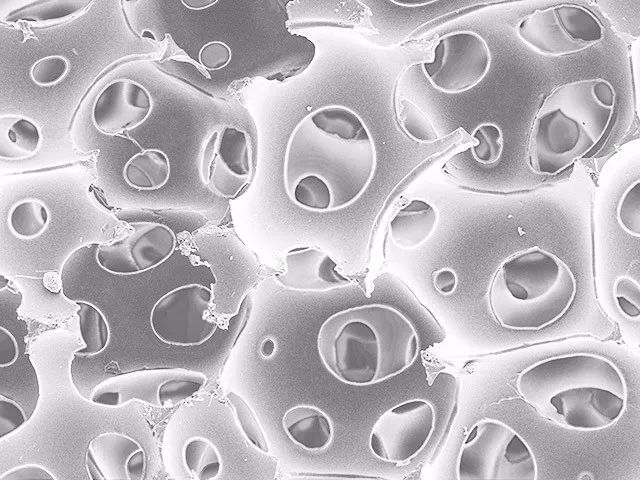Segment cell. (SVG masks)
<instances>
[{
    "label": "cell",
    "mask_w": 640,
    "mask_h": 480,
    "mask_svg": "<svg viewBox=\"0 0 640 480\" xmlns=\"http://www.w3.org/2000/svg\"><path fill=\"white\" fill-rule=\"evenodd\" d=\"M68 70L69 63L66 58L51 55L41 58L33 65L31 77L40 86H51L60 82Z\"/></svg>",
    "instance_id": "4dcf8cb0"
},
{
    "label": "cell",
    "mask_w": 640,
    "mask_h": 480,
    "mask_svg": "<svg viewBox=\"0 0 640 480\" xmlns=\"http://www.w3.org/2000/svg\"><path fill=\"white\" fill-rule=\"evenodd\" d=\"M435 411L431 403L413 399L384 412L374 424L369 446L379 459L404 464L426 446L435 427Z\"/></svg>",
    "instance_id": "8fae6325"
},
{
    "label": "cell",
    "mask_w": 640,
    "mask_h": 480,
    "mask_svg": "<svg viewBox=\"0 0 640 480\" xmlns=\"http://www.w3.org/2000/svg\"><path fill=\"white\" fill-rule=\"evenodd\" d=\"M477 142L471 147L472 155L482 164L495 163L503 151V137L500 128L493 123H483L473 132Z\"/></svg>",
    "instance_id": "83f0119b"
},
{
    "label": "cell",
    "mask_w": 640,
    "mask_h": 480,
    "mask_svg": "<svg viewBox=\"0 0 640 480\" xmlns=\"http://www.w3.org/2000/svg\"><path fill=\"white\" fill-rule=\"evenodd\" d=\"M274 347L275 346H274L273 341L270 340V339H267L262 345V348H261L262 353L264 355H267V356L271 355L273 353V351H274Z\"/></svg>",
    "instance_id": "ab89813d"
},
{
    "label": "cell",
    "mask_w": 640,
    "mask_h": 480,
    "mask_svg": "<svg viewBox=\"0 0 640 480\" xmlns=\"http://www.w3.org/2000/svg\"><path fill=\"white\" fill-rule=\"evenodd\" d=\"M217 1L210 0H190L182 1V4L192 10H201L214 5Z\"/></svg>",
    "instance_id": "f35d334b"
},
{
    "label": "cell",
    "mask_w": 640,
    "mask_h": 480,
    "mask_svg": "<svg viewBox=\"0 0 640 480\" xmlns=\"http://www.w3.org/2000/svg\"><path fill=\"white\" fill-rule=\"evenodd\" d=\"M212 291L200 284L171 290L153 306L150 324L163 342L178 346L200 345L215 332L211 314Z\"/></svg>",
    "instance_id": "9c48e42d"
},
{
    "label": "cell",
    "mask_w": 640,
    "mask_h": 480,
    "mask_svg": "<svg viewBox=\"0 0 640 480\" xmlns=\"http://www.w3.org/2000/svg\"><path fill=\"white\" fill-rule=\"evenodd\" d=\"M617 220L621 227L631 235L640 234V181L636 180L623 194L618 208Z\"/></svg>",
    "instance_id": "f546056e"
},
{
    "label": "cell",
    "mask_w": 640,
    "mask_h": 480,
    "mask_svg": "<svg viewBox=\"0 0 640 480\" xmlns=\"http://www.w3.org/2000/svg\"><path fill=\"white\" fill-rule=\"evenodd\" d=\"M206 381L202 373L183 369L134 371L101 382L93 390L91 401L118 407L135 400L157 408H169L191 398Z\"/></svg>",
    "instance_id": "ba28073f"
},
{
    "label": "cell",
    "mask_w": 640,
    "mask_h": 480,
    "mask_svg": "<svg viewBox=\"0 0 640 480\" xmlns=\"http://www.w3.org/2000/svg\"><path fill=\"white\" fill-rule=\"evenodd\" d=\"M183 462L188 472L198 480L216 478L222 467L220 454L215 446L201 437L192 438L185 444Z\"/></svg>",
    "instance_id": "603a6c76"
},
{
    "label": "cell",
    "mask_w": 640,
    "mask_h": 480,
    "mask_svg": "<svg viewBox=\"0 0 640 480\" xmlns=\"http://www.w3.org/2000/svg\"><path fill=\"white\" fill-rule=\"evenodd\" d=\"M49 223V211L40 201L26 199L16 203L9 212L11 231L22 239H32L42 234Z\"/></svg>",
    "instance_id": "7402d4cb"
},
{
    "label": "cell",
    "mask_w": 640,
    "mask_h": 480,
    "mask_svg": "<svg viewBox=\"0 0 640 480\" xmlns=\"http://www.w3.org/2000/svg\"><path fill=\"white\" fill-rule=\"evenodd\" d=\"M299 206L314 210H331L332 196L328 186L319 178L307 176L298 180L287 193Z\"/></svg>",
    "instance_id": "d4e9b609"
},
{
    "label": "cell",
    "mask_w": 640,
    "mask_h": 480,
    "mask_svg": "<svg viewBox=\"0 0 640 480\" xmlns=\"http://www.w3.org/2000/svg\"><path fill=\"white\" fill-rule=\"evenodd\" d=\"M577 291L568 265L555 254L532 247L506 258L488 291L490 311L504 328L534 331L560 319Z\"/></svg>",
    "instance_id": "5b68a950"
},
{
    "label": "cell",
    "mask_w": 640,
    "mask_h": 480,
    "mask_svg": "<svg viewBox=\"0 0 640 480\" xmlns=\"http://www.w3.org/2000/svg\"><path fill=\"white\" fill-rule=\"evenodd\" d=\"M615 106V89L602 78L569 81L554 88L532 124L531 169L555 176L581 159L606 134Z\"/></svg>",
    "instance_id": "277c9868"
},
{
    "label": "cell",
    "mask_w": 640,
    "mask_h": 480,
    "mask_svg": "<svg viewBox=\"0 0 640 480\" xmlns=\"http://www.w3.org/2000/svg\"><path fill=\"white\" fill-rule=\"evenodd\" d=\"M298 477L306 478H379L377 476H366L357 474H300Z\"/></svg>",
    "instance_id": "74e56055"
},
{
    "label": "cell",
    "mask_w": 640,
    "mask_h": 480,
    "mask_svg": "<svg viewBox=\"0 0 640 480\" xmlns=\"http://www.w3.org/2000/svg\"><path fill=\"white\" fill-rule=\"evenodd\" d=\"M529 445L509 425L492 418L478 421L466 436L457 461V478L537 479Z\"/></svg>",
    "instance_id": "8992f818"
},
{
    "label": "cell",
    "mask_w": 640,
    "mask_h": 480,
    "mask_svg": "<svg viewBox=\"0 0 640 480\" xmlns=\"http://www.w3.org/2000/svg\"><path fill=\"white\" fill-rule=\"evenodd\" d=\"M438 220L439 214L433 205L422 199H413L390 221V237L402 249H415L434 233Z\"/></svg>",
    "instance_id": "2e32d148"
},
{
    "label": "cell",
    "mask_w": 640,
    "mask_h": 480,
    "mask_svg": "<svg viewBox=\"0 0 640 480\" xmlns=\"http://www.w3.org/2000/svg\"><path fill=\"white\" fill-rule=\"evenodd\" d=\"M395 4L398 5H402V6H407V7H418V6H423V5H427V4H431L433 3L431 2H417V3H406V2H394Z\"/></svg>",
    "instance_id": "60d3db41"
},
{
    "label": "cell",
    "mask_w": 640,
    "mask_h": 480,
    "mask_svg": "<svg viewBox=\"0 0 640 480\" xmlns=\"http://www.w3.org/2000/svg\"><path fill=\"white\" fill-rule=\"evenodd\" d=\"M398 120L404 132L419 143H432L438 139L426 115L407 99H402L398 105Z\"/></svg>",
    "instance_id": "484cf974"
},
{
    "label": "cell",
    "mask_w": 640,
    "mask_h": 480,
    "mask_svg": "<svg viewBox=\"0 0 640 480\" xmlns=\"http://www.w3.org/2000/svg\"><path fill=\"white\" fill-rule=\"evenodd\" d=\"M125 238L139 272L163 263L173 253L176 245L173 231L159 223H139Z\"/></svg>",
    "instance_id": "e0dca14e"
},
{
    "label": "cell",
    "mask_w": 640,
    "mask_h": 480,
    "mask_svg": "<svg viewBox=\"0 0 640 480\" xmlns=\"http://www.w3.org/2000/svg\"><path fill=\"white\" fill-rule=\"evenodd\" d=\"M26 421L24 411L13 400L0 396V437L14 432Z\"/></svg>",
    "instance_id": "d6a6232c"
},
{
    "label": "cell",
    "mask_w": 640,
    "mask_h": 480,
    "mask_svg": "<svg viewBox=\"0 0 640 480\" xmlns=\"http://www.w3.org/2000/svg\"><path fill=\"white\" fill-rule=\"evenodd\" d=\"M517 34L538 54L564 56L599 43L604 37V28L587 8L560 4L526 15L517 25Z\"/></svg>",
    "instance_id": "52a82bcc"
},
{
    "label": "cell",
    "mask_w": 640,
    "mask_h": 480,
    "mask_svg": "<svg viewBox=\"0 0 640 480\" xmlns=\"http://www.w3.org/2000/svg\"><path fill=\"white\" fill-rule=\"evenodd\" d=\"M78 323L81 338L84 346L76 350L78 356L95 355L104 350L109 342V325L101 313L94 305L78 301Z\"/></svg>",
    "instance_id": "44dd1931"
},
{
    "label": "cell",
    "mask_w": 640,
    "mask_h": 480,
    "mask_svg": "<svg viewBox=\"0 0 640 480\" xmlns=\"http://www.w3.org/2000/svg\"><path fill=\"white\" fill-rule=\"evenodd\" d=\"M433 285L439 293L449 295L457 286V277L451 269L443 268L434 274Z\"/></svg>",
    "instance_id": "8d00e7d4"
},
{
    "label": "cell",
    "mask_w": 640,
    "mask_h": 480,
    "mask_svg": "<svg viewBox=\"0 0 640 480\" xmlns=\"http://www.w3.org/2000/svg\"><path fill=\"white\" fill-rule=\"evenodd\" d=\"M375 168V145L362 119L347 107L327 105L293 130L285 151L284 185L288 193L301 178L317 177L331 192V210H337L364 193Z\"/></svg>",
    "instance_id": "7a4b0ae2"
},
{
    "label": "cell",
    "mask_w": 640,
    "mask_h": 480,
    "mask_svg": "<svg viewBox=\"0 0 640 480\" xmlns=\"http://www.w3.org/2000/svg\"><path fill=\"white\" fill-rule=\"evenodd\" d=\"M152 104L150 93L141 84L129 79L115 80L96 98L92 121L100 132L116 135L143 123Z\"/></svg>",
    "instance_id": "4fadbf2b"
},
{
    "label": "cell",
    "mask_w": 640,
    "mask_h": 480,
    "mask_svg": "<svg viewBox=\"0 0 640 480\" xmlns=\"http://www.w3.org/2000/svg\"><path fill=\"white\" fill-rule=\"evenodd\" d=\"M327 369L351 385H370L406 370L419 351L410 320L386 304H366L331 315L317 337Z\"/></svg>",
    "instance_id": "3957f363"
},
{
    "label": "cell",
    "mask_w": 640,
    "mask_h": 480,
    "mask_svg": "<svg viewBox=\"0 0 640 480\" xmlns=\"http://www.w3.org/2000/svg\"><path fill=\"white\" fill-rule=\"evenodd\" d=\"M86 467L94 480H138L145 472V452L131 437L106 432L89 443Z\"/></svg>",
    "instance_id": "5bb4252c"
},
{
    "label": "cell",
    "mask_w": 640,
    "mask_h": 480,
    "mask_svg": "<svg viewBox=\"0 0 640 480\" xmlns=\"http://www.w3.org/2000/svg\"><path fill=\"white\" fill-rule=\"evenodd\" d=\"M283 427L288 437L307 450L326 448L333 436L330 419L320 409L312 406H296L283 417Z\"/></svg>",
    "instance_id": "ac0fdd59"
},
{
    "label": "cell",
    "mask_w": 640,
    "mask_h": 480,
    "mask_svg": "<svg viewBox=\"0 0 640 480\" xmlns=\"http://www.w3.org/2000/svg\"><path fill=\"white\" fill-rule=\"evenodd\" d=\"M227 399L235 412L239 425L248 440L260 451L267 453L268 445L263 431L248 404L238 394L227 393Z\"/></svg>",
    "instance_id": "f1b7e54d"
},
{
    "label": "cell",
    "mask_w": 640,
    "mask_h": 480,
    "mask_svg": "<svg viewBox=\"0 0 640 480\" xmlns=\"http://www.w3.org/2000/svg\"><path fill=\"white\" fill-rule=\"evenodd\" d=\"M491 53L486 41L473 31L442 36L433 59L422 64L429 82L438 90L455 94L476 86L488 73Z\"/></svg>",
    "instance_id": "30bf717a"
},
{
    "label": "cell",
    "mask_w": 640,
    "mask_h": 480,
    "mask_svg": "<svg viewBox=\"0 0 640 480\" xmlns=\"http://www.w3.org/2000/svg\"><path fill=\"white\" fill-rule=\"evenodd\" d=\"M0 366L5 367L14 362L17 357V344L14 337L4 327L0 329Z\"/></svg>",
    "instance_id": "d590c367"
},
{
    "label": "cell",
    "mask_w": 640,
    "mask_h": 480,
    "mask_svg": "<svg viewBox=\"0 0 640 480\" xmlns=\"http://www.w3.org/2000/svg\"><path fill=\"white\" fill-rule=\"evenodd\" d=\"M230 48L221 41L206 43L199 51V62L208 70H219L231 60Z\"/></svg>",
    "instance_id": "836d02e7"
},
{
    "label": "cell",
    "mask_w": 640,
    "mask_h": 480,
    "mask_svg": "<svg viewBox=\"0 0 640 480\" xmlns=\"http://www.w3.org/2000/svg\"><path fill=\"white\" fill-rule=\"evenodd\" d=\"M281 286L299 291H327L350 284L325 251L313 247H299L285 256V270L275 275Z\"/></svg>",
    "instance_id": "9a60e30c"
},
{
    "label": "cell",
    "mask_w": 640,
    "mask_h": 480,
    "mask_svg": "<svg viewBox=\"0 0 640 480\" xmlns=\"http://www.w3.org/2000/svg\"><path fill=\"white\" fill-rule=\"evenodd\" d=\"M169 176V159L158 149H147L135 154L123 169L126 183L138 190L159 189L166 184Z\"/></svg>",
    "instance_id": "ffe728a7"
},
{
    "label": "cell",
    "mask_w": 640,
    "mask_h": 480,
    "mask_svg": "<svg viewBox=\"0 0 640 480\" xmlns=\"http://www.w3.org/2000/svg\"><path fill=\"white\" fill-rule=\"evenodd\" d=\"M518 394L542 417L582 432L612 426L627 406V385L619 368L595 353L547 358L522 370Z\"/></svg>",
    "instance_id": "6da1fadb"
},
{
    "label": "cell",
    "mask_w": 640,
    "mask_h": 480,
    "mask_svg": "<svg viewBox=\"0 0 640 480\" xmlns=\"http://www.w3.org/2000/svg\"><path fill=\"white\" fill-rule=\"evenodd\" d=\"M96 259L101 268L113 274L140 273L131 257L125 237L100 245L96 251Z\"/></svg>",
    "instance_id": "4316f807"
},
{
    "label": "cell",
    "mask_w": 640,
    "mask_h": 480,
    "mask_svg": "<svg viewBox=\"0 0 640 480\" xmlns=\"http://www.w3.org/2000/svg\"><path fill=\"white\" fill-rule=\"evenodd\" d=\"M41 143L39 128L31 120L18 115L0 118V157L22 159L37 152Z\"/></svg>",
    "instance_id": "d6986e66"
},
{
    "label": "cell",
    "mask_w": 640,
    "mask_h": 480,
    "mask_svg": "<svg viewBox=\"0 0 640 480\" xmlns=\"http://www.w3.org/2000/svg\"><path fill=\"white\" fill-rule=\"evenodd\" d=\"M614 296L619 310L628 318L638 319L640 316L639 285L631 278L622 276L614 285Z\"/></svg>",
    "instance_id": "1f68e13d"
},
{
    "label": "cell",
    "mask_w": 640,
    "mask_h": 480,
    "mask_svg": "<svg viewBox=\"0 0 640 480\" xmlns=\"http://www.w3.org/2000/svg\"><path fill=\"white\" fill-rule=\"evenodd\" d=\"M252 171V145L244 130L224 126L210 135L202 152L201 175L214 193L235 198L249 183Z\"/></svg>",
    "instance_id": "7c38bea8"
},
{
    "label": "cell",
    "mask_w": 640,
    "mask_h": 480,
    "mask_svg": "<svg viewBox=\"0 0 640 480\" xmlns=\"http://www.w3.org/2000/svg\"><path fill=\"white\" fill-rule=\"evenodd\" d=\"M55 479L45 468L28 464L15 467L0 476V480Z\"/></svg>",
    "instance_id": "e575fe53"
},
{
    "label": "cell",
    "mask_w": 640,
    "mask_h": 480,
    "mask_svg": "<svg viewBox=\"0 0 640 480\" xmlns=\"http://www.w3.org/2000/svg\"><path fill=\"white\" fill-rule=\"evenodd\" d=\"M87 1H34L9 13L7 19L10 21L26 20L32 22L46 23L62 20L78 13L85 8Z\"/></svg>",
    "instance_id": "cb8c5ba5"
}]
</instances>
